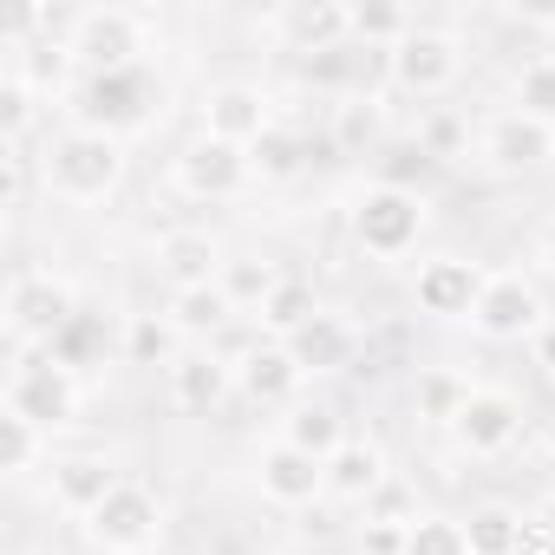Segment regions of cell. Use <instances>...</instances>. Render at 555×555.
I'll return each instance as SVG.
<instances>
[{"label": "cell", "mask_w": 555, "mask_h": 555, "mask_svg": "<svg viewBox=\"0 0 555 555\" xmlns=\"http://www.w3.org/2000/svg\"><path fill=\"white\" fill-rule=\"evenodd\" d=\"M118 177H125V138H105V131H60L53 144H47V157H40V183H47V196H60V203H73V209H92V203H105L112 190H118Z\"/></svg>", "instance_id": "6da1fadb"}, {"label": "cell", "mask_w": 555, "mask_h": 555, "mask_svg": "<svg viewBox=\"0 0 555 555\" xmlns=\"http://www.w3.org/2000/svg\"><path fill=\"white\" fill-rule=\"evenodd\" d=\"M79 321V288L53 268H21L8 282V353H40Z\"/></svg>", "instance_id": "7a4b0ae2"}, {"label": "cell", "mask_w": 555, "mask_h": 555, "mask_svg": "<svg viewBox=\"0 0 555 555\" xmlns=\"http://www.w3.org/2000/svg\"><path fill=\"white\" fill-rule=\"evenodd\" d=\"M8 360H14V373H8V412L34 418L47 438L79 418L86 386H79V373H73L66 360H53L47 347H40V353H8Z\"/></svg>", "instance_id": "3957f363"}, {"label": "cell", "mask_w": 555, "mask_h": 555, "mask_svg": "<svg viewBox=\"0 0 555 555\" xmlns=\"http://www.w3.org/2000/svg\"><path fill=\"white\" fill-rule=\"evenodd\" d=\"M418 229H425V203L399 183H373L360 203H353V242L373 255V261H399L418 248Z\"/></svg>", "instance_id": "277c9868"}, {"label": "cell", "mask_w": 555, "mask_h": 555, "mask_svg": "<svg viewBox=\"0 0 555 555\" xmlns=\"http://www.w3.org/2000/svg\"><path fill=\"white\" fill-rule=\"evenodd\" d=\"M157 529H164V496L131 477L86 516V535L105 555H144V548H157Z\"/></svg>", "instance_id": "5b68a950"}, {"label": "cell", "mask_w": 555, "mask_h": 555, "mask_svg": "<svg viewBox=\"0 0 555 555\" xmlns=\"http://www.w3.org/2000/svg\"><path fill=\"white\" fill-rule=\"evenodd\" d=\"M542 321H548V301L522 268H496L483 282V295H477V314H470V327L483 340H535Z\"/></svg>", "instance_id": "8992f818"}, {"label": "cell", "mask_w": 555, "mask_h": 555, "mask_svg": "<svg viewBox=\"0 0 555 555\" xmlns=\"http://www.w3.org/2000/svg\"><path fill=\"white\" fill-rule=\"evenodd\" d=\"M144 27L151 21L131 8H86V14H73L66 40H73V60H86L92 73H131L144 53Z\"/></svg>", "instance_id": "52a82bcc"}, {"label": "cell", "mask_w": 555, "mask_h": 555, "mask_svg": "<svg viewBox=\"0 0 555 555\" xmlns=\"http://www.w3.org/2000/svg\"><path fill=\"white\" fill-rule=\"evenodd\" d=\"M483 282H490V274H483L477 261H464V255H431V261H418V274H412V308H418L425 321H470Z\"/></svg>", "instance_id": "ba28073f"}, {"label": "cell", "mask_w": 555, "mask_h": 555, "mask_svg": "<svg viewBox=\"0 0 555 555\" xmlns=\"http://www.w3.org/2000/svg\"><path fill=\"white\" fill-rule=\"evenodd\" d=\"M392 60V86L399 92H418V99H438V92H451L457 79H464V40L457 34H444V27H418L399 53H386Z\"/></svg>", "instance_id": "9c48e42d"}, {"label": "cell", "mask_w": 555, "mask_h": 555, "mask_svg": "<svg viewBox=\"0 0 555 555\" xmlns=\"http://www.w3.org/2000/svg\"><path fill=\"white\" fill-rule=\"evenodd\" d=\"M151 118V73L131 66V73H92L86 99H79V131H105V138H125Z\"/></svg>", "instance_id": "30bf717a"}, {"label": "cell", "mask_w": 555, "mask_h": 555, "mask_svg": "<svg viewBox=\"0 0 555 555\" xmlns=\"http://www.w3.org/2000/svg\"><path fill=\"white\" fill-rule=\"evenodd\" d=\"M170 177H177V190H183V196H196V203H235V196L255 183V170H248V151H235V144H216V138H196V144H183Z\"/></svg>", "instance_id": "8fae6325"}, {"label": "cell", "mask_w": 555, "mask_h": 555, "mask_svg": "<svg viewBox=\"0 0 555 555\" xmlns=\"http://www.w3.org/2000/svg\"><path fill=\"white\" fill-rule=\"evenodd\" d=\"M477 151H483L490 170H503V177H529V170L555 164V125H542V118H529V112H496V118L483 125Z\"/></svg>", "instance_id": "7c38bea8"}, {"label": "cell", "mask_w": 555, "mask_h": 555, "mask_svg": "<svg viewBox=\"0 0 555 555\" xmlns=\"http://www.w3.org/2000/svg\"><path fill=\"white\" fill-rule=\"evenodd\" d=\"M451 438H457L470 457H503V451L522 438V405H516V392L477 386V392L464 399V412L451 418Z\"/></svg>", "instance_id": "4fadbf2b"}, {"label": "cell", "mask_w": 555, "mask_h": 555, "mask_svg": "<svg viewBox=\"0 0 555 555\" xmlns=\"http://www.w3.org/2000/svg\"><path fill=\"white\" fill-rule=\"evenodd\" d=\"M255 490H261L274 509H308L314 496H327V464L274 438V444H261V457H255Z\"/></svg>", "instance_id": "5bb4252c"}, {"label": "cell", "mask_w": 555, "mask_h": 555, "mask_svg": "<svg viewBox=\"0 0 555 555\" xmlns=\"http://www.w3.org/2000/svg\"><path fill=\"white\" fill-rule=\"evenodd\" d=\"M53 477H47V503L60 509V516H92L125 477L112 470V457H99V451H73V457H60V464H47Z\"/></svg>", "instance_id": "9a60e30c"}, {"label": "cell", "mask_w": 555, "mask_h": 555, "mask_svg": "<svg viewBox=\"0 0 555 555\" xmlns=\"http://www.w3.org/2000/svg\"><path fill=\"white\" fill-rule=\"evenodd\" d=\"M301 379H308V373L295 366L288 340H255V347L235 360V392H242L248 405H295Z\"/></svg>", "instance_id": "2e32d148"}, {"label": "cell", "mask_w": 555, "mask_h": 555, "mask_svg": "<svg viewBox=\"0 0 555 555\" xmlns=\"http://www.w3.org/2000/svg\"><path fill=\"white\" fill-rule=\"evenodd\" d=\"M157 274L170 282V295L190 288H216L222 282V248L209 229H164L157 235Z\"/></svg>", "instance_id": "e0dca14e"}, {"label": "cell", "mask_w": 555, "mask_h": 555, "mask_svg": "<svg viewBox=\"0 0 555 555\" xmlns=\"http://www.w3.org/2000/svg\"><path fill=\"white\" fill-rule=\"evenodd\" d=\"M268 131H274V112H268V99H261L255 86H216V92H209V105H203V138L248 151V144L268 138Z\"/></svg>", "instance_id": "ac0fdd59"}, {"label": "cell", "mask_w": 555, "mask_h": 555, "mask_svg": "<svg viewBox=\"0 0 555 555\" xmlns=\"http://www.w3.org/2000/svg\"><path fill=\"white\" fill-rule=\"evenodd\" d=\"M235 392V366L222 360V353H183L177 366H170V405L177 412H196V418H209L222 399Z\"/></svg>", "instance_id": "d6986e66"}, {"label": "cell", "mask_w": 555, "mask_h": 555, "mask_svg": "<svg viewBox=\"0 0 555 555\" xmlns=\"http://www.w3.org/2000/svg\"><path fill=\"white\" fill-rule=\"evenodd\" d=\"M274 34L288 40V53H340L353 40V14L334 8V0H314V8H282V14H274Z\"/></svg>", "instance_id": "ffe728a7"}, {"label": "cell", "mask_w": 555, "mask_h": 555, "mask_svg": "<svg viewBox=\"0 0 555 555\" xmlns=\"http://www.w3.org/2000/svg\"><path fill=\"white\" fill-rule=\"evenodd\" d=\"M386 483V451L373 438H347L334 457H327V496L340 503H373Z\"/></svg>", "instance_id": "44dd1931"}, {"label": "cell", "mask_w": 555, "mask_h": 555, "mask_svg": "<svg viewBox=\"0 0 555 555\" xmlns=\"http://www.w3.org/2000/svg\"><path fill=\"white\" fill-rule=\"evenodd\" d=\"M288 353H295V366H301V373H334V366H353L360 334H353L340 314H314V321L288 340Z\"/></svg>", "instance_id": "7402d4cb"}, {"label": "cell", "mask_w": 555, "mask_h": 555, "mask_svg": "<svg viewBox=\"0 0 555 555\" xmlns=\"http://www.w3.org/2000/svg\"><path fill=\"white\" fill-rule=\"evenodd\" d=\"M282 444H295V451H308V457L327 464V457L347 444V425H340V412H334L327 399H295L288 418H282Z\"/></svg>", "instance_id": "603a6c76"}, {"label": "cell", "mask_w": 555, "mask_h": 555, "mask_svg": "<svg viewBox=\"0 0 555 555\" xmlns=\"http://www.w3.org/2000/svg\"><path fill=\"white\" fill-rule=\"evenodd\" d=\"M229 321H235V301L222 295V282H216V288L170 295V327H177L183 340H203V347H216V340L229 334Z\"/></svg>", "instance_id": "cb8c5ba5"}, {"label": "cell", "mask_w": 555, "mask_h": 555, "mask_svg": "<svg viewBox=\"0 0 555 555\" xmlns=\"http://www.w3.org/2000/svg\"><path fill=\"white\" fill-rule=\"evenodd\" d=\"M183 334L170 327V314H131L125 321V340H118V353H125V366H177L183 353Z\"/></svg>", "instance_id": "d4e9b609"}, {"label": "cell", "mask_w": 555, "mask_h": 555, "mask_svg": "<svg viewBox=\"0 0 555 555\" xmlns=\"http://www.w3.org/2000/svg\"><path fill=\"white\" fill-rule=\"evenodd\" d=\"M282 282H288V274L274 268L268 255H235V261H222V295L235 301V314H242V308H255V314H261Z\"/></svg>", "instance_id": "484cf974"}, {"label": "cell", "mask_w": 555, "mask_h": 555, "mask_svg": "<svg viewBox=\"0 0 555 555\" xmlns=\"http://www.w3.org/2000/svg\"><path fill=\"white\" fill-rule=\"evenodd\" d=\"M464 535H470V555H516L529 542V516L509 503H483V509H470Z\"/></svg>", "instance_id": "4316f807"}, {"label": "cell", "mask_w": 555, "mask_h": 555, "mask_svg": "<svg viewBox=\"0 0 555 555\" xmlns=\"http://www.w3.org/2000/svg\"><path fill=\"white\" fill-rule=\"evenodd\" d=\"M477 386L464 379V373H451V366H425L418 373V386H412V405H418V418L425 425H444L451 431V418L464 412V399H470Z\"/></svg>", "instance_id": "83f0119b"}, {"label": "cell", "mask_w": 555, "mask_h": 555, "mask_svg": "<svg viewBox=\"0 0 555 555\" xmlns=\"http://www.w3.org/2000/svg\"><path fill=\"white\" fill-rule=\"evenodd\" d=\"M8 47H14L8 73H14V79H27L34 92H53V86L66 79V66H73V40H40V47H27V40H8Z\"/></svg>", "instance_id": "f1b7e54d"}, {"label": "cell", "mask_w": 555, "mask_h": 555, "mask_svg": "<svg viewBox=\"0 0 555 555\" xmlns=\"http://www.w3.org/2000/svg\"><path fill=\"white\" fill-rule=\"evenodd\" d=\"M347 14H353V40L386 47V53H399V47L418 34V21L399 8V0H366V8H347Z\"/></svg>", "instance_id": "f546056e"}, {"label": "cell", "mask_w": 555, "mask_h": 555, "mask_svg": "<svg viewBox=\"0 0 555 555\" xmlns=\"http://www.w3.org/2000/svg\"><path fill=\"white\" fill-rule=\"evenodd\" d=\"M314 314H327V308L314 301V288H308V282H295V274H288V282L274 288V301H268V308H261L255 321H261V327H268L274 340H295V334H301V327H308Z\"/></svg>", "instance_id": "4dcf8cb0"}, {"label": "cell", "mask_w": 555, "mask_h": 555, "mask_svg": "<svg viewBox=\"0 0 555 555\" xmlns=\"http://www.w3.org/2000/svg\"><path fill=\"white\" fill-rule=\"evenodd\" d=\"M47 431L34 425V418H21V412H0V470L8 477H27V470H40L47 464Z\"/></svg>", "instance_id": "1f68e13d"}, {"label": "cell", "mask_w": 555, "mask_h": 555, "mask_svg": "<svg viewBox=\"0 0 555 555\" xmlns=\"http://www.w3.org/2000/svg\"><path fill=\"white\" fill-rule=\"evenodd\" d=\"M509 112H529V118L555 125V53L522 60V73H516V86H509Z\"/></svg>", "instance_id": "d6a6232c"}, {"label": "cell", "mask_w": 555, "mask_h": 555, "mask_svg": "<svg viewBox=\"0 0 555 555\" xmlns=\"http://www.w3.org/2000/svg\"><path fill=\"white\" fill-rule=\"evenodd\" d=\"M248 170L268 177V183H274V177H295V170H301V138H295L288 125H274L268 138L248 144Z\"/></svg>", "instance_id": "836d02e7"}, {"label": "cell", "mask_w": 555, "mask_h": 555, "mask_svg": "<svg viewBox=\"0 0 555 555\" xmlns=\"http://www.w3.org/2000/svg\"><path fill=\"white\" fill-rule=\"evenodd\" d=\"M405 555H470V535L451 516H418L405 529Z\"/></svg>", "instance_id": "e575fe53"}, {"label": "cell", "mask_w": 555, "mask_h": 555, "mask_svg": "<svg viewBox=\"0 0 555 555\" xmlns=\"http://www.w3.org/2000/svg\"><path fill=\"white\" fill-rule=\"evenodd\" d=\"M34 112H40V92L27 86V79H0V138L8 144H27V131H34Z\"/></svg>", "instance_id": "d590c367"}, {"label": "cell", "mask_w": 555, "mask_h": 555, "mask_svg": "<svg viewBox=\"0 0 555 555\" xmlns=\"http://www.w3.org/2000/svg\"><path fill=\"white\" fill-rule=\"evenodd\" d=\"M379 138V105L373 99H340L334 105V144L340 151H366Z\"/></svg>", "instance_id": "8d00e7d4"}, {"label": "cell", "mask_w": 555, "mask_h": 555, "mask_svg": "<svg viewBox=\"0 0 555 555\" xmlns=\"http://www.w3.org/2000/svg\"><path fill=\"white\" fill-rule=\"evenodd\" d=\"M464 138H470V131H464L457 112H431V118L418 125V151H425L431 164H451V157L464 151Z\"/></svg>", "instance_id": "74e56055"}, {"label": "cell", "mask_w": 555, "mask_h": 555, "mask_svg": "<svg viewBox=\"0 0 555 555\" xmlns=\"http://www.w3.org/2000/svg\"><path fill=\"white\" fill-rule=\"evenodd\" d=\"M366 522H418V509H412V490H405L399 477H386V483H379V496L366 503Z\"/></svg>", "instance_id": "f35d334b"}, {"label": "cell", "mask_w": 555, "mask_h": 555, "mask_svg": "<svg viewBox=\"0 0 555 555\" xmlns=\"http://www.w3.org/2000/svg\"><path fill=\"white\" fill-rule=\"evenodd\" d=\"M27 183H34V157H27V144H8V157H0V190H8V209L27 203Z\"/></svg>", "instance_id": "ab89813d"}, {"label": "cell", "mask_w": 555, "mask_h": 555, "mask_svg": "<svg viewBox=\"0 0 555 555\" xmlns=\"http://www.w3.org/2000/svg\"><path fill=\"white\" fill-rule=\"evenodd\" d=\"M405 529H412V522H366L360 548H366V555H405Z\"/></svg>", "instance_id": "60d3db41"}, {"label": "cell", "mask_w": 555, "mask_h": 555, "mask_svg": "<svg viewBox=\"0 0 555 555\" xmlns=\"http://www.w3.org/2000/svg\"><path fill=\"white\" fill-rule=\"evenodd\" d=\"M529 535L555 548V490H548V496H535V509H529Z\"/></svg>", "instance_id": "b9f144b4"}, {"label": "cell", "mask_w": 555, "mask_h": 555, "mask_svg": "<svg viewBox=\"0 0 555 555\" xmlns=\"http://www.w3.org/2000/svg\"><path fill=\"white\" fill-rule=\"evenodd\" d=\"M529 261H535V268H548V274H555V216H548V222H542V229H535V235H529Z\"/></svg>", "instance_id": "7bdbcfd3"}, {"label": "cell", "mask_w": 555, "mask_h": 555, "mask_svg": "<svg viewBox=\"0 0 555 555\" xmlns=\"http://www.w3.org/2000/svg\"><path fill=\"white\" fill-rule=\"evenodd\" d=\"M535 360L555 373V314H548V321H542V334H535Z\"/></svg>", "instance_id": "ee69618b"}, {"label": "cell", "mask_w": 555, "mask_h": 555, "mask_svg": "<svg viewBox=\"0 0 555 555\" xmlns=\"http://www.w3.org/2000/svg\"><path fill=\"white\" fill-rule=\"evenodd\" d=\"M144 555H164V548H144Z\"/></svg>", "instance_id": "f6af8a7d"}]
</instances>
